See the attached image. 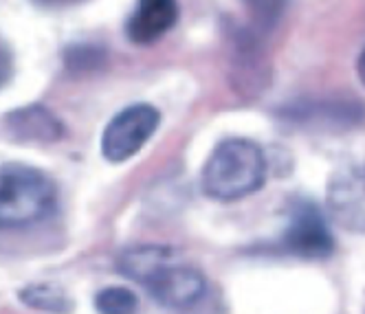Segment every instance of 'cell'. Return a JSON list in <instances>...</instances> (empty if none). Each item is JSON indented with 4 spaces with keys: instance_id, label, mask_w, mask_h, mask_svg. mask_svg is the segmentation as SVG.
<instances>
[{
    "instance_id": "1",
    "label": "cell",
    "mask_w": 365,
    "mask_h": 314,
    "mask_svg": "<svg viewBox=\"0 0 365 314\" xmlns=\"http://www.w3.org/2000/svg\"><path fill=\"white\" fill-rule=\"evenodd\" d=\"M121 275L139 281L165 308H190L205 293V277L170 246H135L119 257Z\"/></svg>"
},
{
    "instance_id": "2",
    "label": "cell",
    "mask_w": 365,
    "mask_h": 314,
    "mask_svg": "<svg viewBox=\"0 0 365 314\" xmlns=\"http://www.w3.org/2000/svg\"><path fill=\"white\" fill-rule=\"evenodd\" d=\"M267 180V156L249 139L222 141L202 167V192L222 202L255 194Z\"/></svg>"
},
{
    "instance_id": "3",
    "label": "cell",
    "mask_w": 365,
    "mask_h": 314,
    "mask_svg": "<svg viewBox=\"0 0 365 314\" xmlns=\"http://www.w3.org/2000/svg\"><path fill=\"white\" fill-rule=\"evenodd\" d=\"M58 189L38 167L0 165V229L27 226L44 220L56 206Z\"/></svg>"
},
{
    "instance_id": "4",
    "label": "cell",
    "mask_w": 365,
    "mask_h": 314,
    "mask_svg": "<svg viewBox=\"0 0 365 314\" xmlns=\"http://www.w3.org/2000/svg\"><path fill=\"white\" fill-rule=\"evenodd\" d=\"M161 115L150 103H135L110 119L101 135V154L110 163H123L152 139Z\"/></svg>"
},
{
    "instance_id": "5",
    "label": "cell",
    "mask_w": 365,
    "mask_h": 314,
    "mask_svg": "<svg viewBox=\"0 0 365 314\" xmlns=\"http://www.w3.org/2000/svg\"><path fill=\"white\" fill-rule=\"evenodd\" d=\"M282 244L289 253L310 259L328 257L332 253V233L315 202L299 200L297 204H293Z\"/></svg>"
},
{
    "instance_id": "6",
    "label": "cell",
    "mask_w": 365,
    "mask_h": 314,
    "mask_svg": "<svg viewBox=\"0 0 365 314\" xmlns=\"http://www.w3.org/2000/svg\"><path fill=\"white\" fill-rule=\"evenodd\" d=\"M328 209L346 231L365 233V165H354L332 176Z\"/></svg>"
},
{
    "instance_id": "7",
    "label": "cell",
    "mask_w": 365,
    "mask_h": 314,
    "mask_svg": "<svg viewBox=\"0 0 365 314\" xmlns=\"http://www.w3.org/2000/svg\"><path fill=\"white\" fill-rule=\"evenodd\" d=\"M178 20L176 0H137L125 20V33L135 44L161 40Z\"/></svg>"
},
{
    "instance_id": "8",
    "label": "cell",
    "mask_w": 365,
    "mask_h": 314,
    "mask_svg": "<svg viewBox=\"0 0 365 314\" xmlns=\"http://www.w3.org/2000/svg\"><path fill=\"white\" fill-rule=\"evenodd\" d=\"M7 127L16 139L27 143H53L64 135L62 121L40 103H31V106L9 112Z\"/></svg>"
},
{
    "instance_id": "9",
    "label": "cell",
    "mask_w": 365,
    "mask_h": 314,
    "mask_svg": "<svg viewBox=\"0 0 365 314\" xmlns=\"http://www.w3.org/2000/svg\"><path fill=\"white\" fill-rule=\"evenodd\" d=\"M308 112H295V121L299 123H317L330 125L334 130L352 127L361 121L363 110L359 101H322V103H308Z\"/></svg>"
},
{
    "instance_id": "10",
    "label": "cell",
    "mask_w": 365,
    "mask_h": 314,
    "mask_svg": "<svg viewBox=\"0 0 365 314\" xmlns=\"http://www.w3.org/2000/svg\"><path fill=\"white\" fill-rule=\"evenodd\" d=\"M20 299L34 310L51 312V314H68L73 310V301L56 283H34L20 291Z\"/></svg>"
},
{
    "instance_id": "11",
    "label": "cell",
    "mask_w": 365,
    "mask_h": 314,
    "mask_svg": "<svg viewBox=\"0 0 365 314\" xmlns=\"http://www.w3.org/2000/svg\"><path fill=\"white\" fill-rule=\"evenodd\" d=\"M242 5L253 22V29L267 33L275 29V24L284 18L289 0H242Z\"/></svg>"
},
{
    "instance_id": "12",
    "label": "cell",
    "mask_w": 365,
    "mask_h": 314,
    "mask_svg": "<svg viewBox=\"0 0 365 314\" xmlns=\"http://www.w3.org/2000/svg\"><path fill=\"white\" fill-rule=\"evenodd\" d=\"M95 308L99 314H137L139 299L133 291L121 286H113L95 297Z\"/></svg>"
},
{
    "instance_id": "13",
    "label": "cell",
    "mask_w": 365,
    "mask_h": 314,
    "mask_svg": "<svg viewBox=\"0 0 365 314\" xmlns=\"http://www.w3.org/2000/svg\"><path fill=\"white\" fill-rule=\"evenodd\" d=\"M95 56H99L97 48H73L68 53V66L73 70H91L95 66H99V62L95 60Z\"/></svg>"
},
{
    "instance_id": "14",
    "label": "cell",
    "mask_w": 365,
    "mask_h": 314,
    "mask_svg": "<svg viewBox=\"0 0 365 314\" xmlns=\"http://www.w3.org/2000/svg\"><path fill=\"white\" fill-rule=\"evenodd\" d=\"M11 73H14L11 51H9V46L3 40H0V88H3L11 80Z\"/></svg>"
},
{
    "instance_id": "15",
    "label": "cell",
    "mask_w": 365,
    "mask_h": 314,
    "mask_svg": "<svg viewBox=\"0 0 365 314\" xmlns=\"http://www.w3.org/2000/svg\"><path fill=\"white\" fill-rule=\"evenodd\" d=\"M34 3L42 5V7H51V9H60V7H71L77 3H84V0H34Z\"/></svg>"
},
{
    "instance_id": "16",
    "label": "cell",
    "mask_w": 365,
    "mask_h": 314,
    "mask_svg": "<svg viewBox=\"0 0 365 314\" xmlns=\"http://www.w3.org/2000/svg\"><path fill=\"white\" fill-rule=\"evenodd\" d=\"M356 75H359V82L365 86V46L356 58Z\"/></svg>"
}]
</instances>
